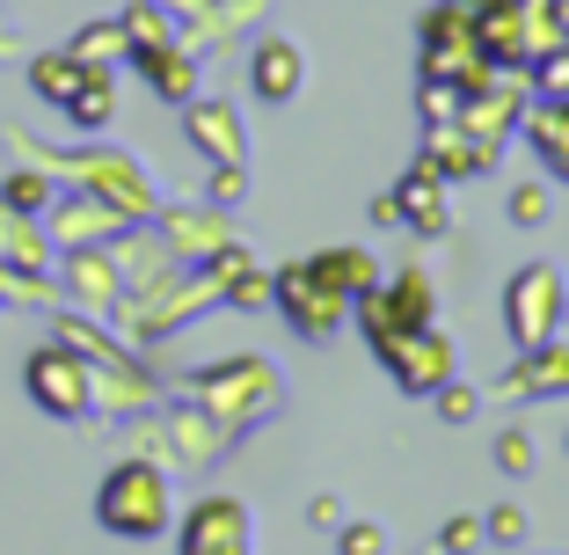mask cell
Masks as SVG:
<instances>
[{"instance_id": "1", "label": "cell", "mask_w": 569, "mask_h": 555, "mask_svg": "<svg viewBox=\"0 0 569 555\" xmlns=\"http://www.w3.org/2000/svg\"><path fill=\"white\" fill-rule=\"evenodd\" d=\"M168 512H176V497H168L161 460H118L96 489V519H102V534H118V541L168 534Z\"/></svg>"}, {"instance_id": "2", "label": "cell", "mask_w": 569, "mask_h": 555, "mask_svg": "<svg viewBox=\"0 0 569 555\" xmlns=\"http://www.w3.org/2000/svg\"><path fill=\"white\" fill-rule=\"evenodd\" d=\"M190 395L204 403V417H219V432H249L256 417H270V409L284 403L278 373H270L263 358H249V351H241L234 366H212V373H198V380H190Z\"/></svg>"}, {"instance_id": "3", "label": "cell", "mask_w": 569, "mask_h": 555, "mask_svg": "<svg viewBox=\"0 0 569 555\" xmlns=\"http://www.w3.org/2000/svg\"><path fill=\"white\" fill-rule=\"evenodd\" d=\"M562 315H569L562 270H555V264L511 270V286H503V329H511V344H519V351H540V344H555Z\"/></svg>"}, {"instance_id": "4", "label": "cell", "mask_w": 569, "mask_h": 555, "mask_svg": "<svg viewBox=\"0 0 569 555\" xmlns=\"http://www.w3.org/2000/svg\"><path fill=\"white\" fill-rule=\"evenodd\" d=\"M22 387H30V403L44 409V417L73 424L96 409V366H88L73 344H44V351L22 366Z\"/></svg>"}, {"instance_id": "5", "label": "cell", "mask_w": 569, "mask_h": 555, "mask_svg": "<svg viewBox=\"0 0 569 555\" xmlns=\"http://www.w3.org/2000/svg\"><path fill=\"white\" fill-rule=\"evenodd\" d=\"M351 315H358V329H366V344L380 351L387 337H402V329H423V321H438V293H431V278H423V270H402L395 286L358 293Z\"/></svg>"}, {"instance_id": "6", "label": "cell", "mask_w": 569, "mask_h": 555, "mask_svg": "<svg viewBox=\"0 0 569 555\" xmlns=\"http://www.w3.org/2000/svg\"><path fill=\"white\" fill-rule=\"evenodd\" d=\"M270 307L292 321V337H300V344H329L336 329L351 321V300H343V293H329L307 264H292V270H278V278H270Z\"/></svg>"}, {"instance_id": "7", "label": "cell", "mask_w": 569, "mask_h": 555, "mask_svg": "<svg viewBox=\"0 0 569 555\" xmlns=\"http://www.w3.org/2000/svg\"><path fill=\"white\" fill-rule=\"evenodd\" d=\"M372 358H380L387 380L402 387V395H417V403H431L438 387L452 380V337L438 329V321H423V329H402V337H387Z\"/></svg>"}, {"instance_id": "8", "label": "cell", "mask_w": 569, "mask_h": 555, "mask_svg": "<svg viewBox=\"0 0 569 555\" xmlns=\"http://www.w3.org/2000/svg\"><path fill=\"white\" fill-rule=\"evenodd\" d=\"M183 555H249V505L241 497H198L183 519Z\"/></svg>"}, {"instance_id": "9", "label": "cell", "mask_w": 569, "mask_h": 555, "mask_svg": "<svg viewBox=\"0 0 569 555\" xmlns=\"http://www.w3.org/2000/svg\"><path fill=\"white\" fill-rule=\"evenodd\" d=\"M300 81H307V59H300L292 37H263V44L249 51V88L263 102H292V96H300Z\"/></svg>"}, {"instance_id": "10", "label": "cell", "mask_w": 569, "mask_h": 555, "mask_svg": "<svg viewBox=\"0 0 569 555\" xmlns=\"http://www.w3.org/2000/svg\"><path fill=\"white\" fill-rule=\"evenodd\" d=\"M489 161H497V147H489V139L460 132V125H431V139H423V161H417V169L446 184V176H475V169H489Z\"/></svg>"}, {"instance_id": "11", "label": "cell", "mask_w": 569, "mask_h": 555, "mask_svg": "<svg viewBox=\"0 0 569 555\" xmlns=\"http://www.w3.org/2000/svg\"><path fill=\"white\" fill-rule=\"evenodd\" d=\"M503 395L511 403H533V395H569V344H540L519 366L503 373Z\"/></svg>"}, {"instance_id": "12", "label": "cell", "mask_w": 569, "mask_h": 555, "mask_svg": "<svg viewBox=\"0 0 569 555\" xmlns=\"http://www.w3.org/2000/svg\"><path fill=\"white\" fill-rule=\"evenodd\" d=\"M51 227H59L67 249H102L110 235H124V212H118V205H102V198H67Z\"/></svg>"}, {"instance_id": "13", "label": "cell", "mask_w": 569, "mask_h": 555, "mask_svg": "<svg viewBox=\"0 0 569 555\" xmlns=\"http://www.w3.org/2000/svg\"><path fill=\"white\" fill-rule=\"evenodd\" d=\"M190 147L212 153V169H219V161H241L249 139H241V118L227 102H190Z\"/></svg>"}, {"instance_id": "14", "label": "cell", "mask_w": 569, "mask_h": 555, "mask_svg": "<svg viewBox=\"0 0 569 555\" xmlns=\"http://www.w3.org/2000/svg\"><path fill=\"white\" fill-rule=\"evenodd\" d=\"M395 205H402V219L417 227V235H446V219H452L446 184H438V176H423V169H409L402 184H395Z\"/></svg>"}, {"instance_id": "15", "label": "cell", "mask_w": 569, "mask_h": 555, "mask_svg": "<svg viewBox=\"0 0 569 555\" xmlns=\"http://www.w3.org/2000/svg\"><path fill=\"white\" fill-rule=\"evenodd\" d=\"M307 270H315L329 293H343V300H358V293L380 286V264H372L366 249H321V256H307Z\"/></svg>"}, {"instance_id": "16", "label": "cell", "mask_w": 569, "mask_h": 555, "mask_svg": "<svg viewBox=\"0 0 569 555\" xmlns=\"http://www.w3.org/2000/svg\"><path fill=\"white\" fill-rule=\"evenodd\" d=\"M139 73L153 81V96H168V102H198V59H190L183 44L139 51Z\"/></svg>"}, {"instance_id": "17", "label": "cell", "mask_w": 569, "mask_h": 555, "mask_svg": "<svg viewBox=\"0 0 569 555\" xmlns=\"http://www.w3.org/2000/svg\"><path fill=\"white\" fill-rule=\"evenodd\" d=\"M526 132H533V147H540V161H548L555 176L569 184V102H540V110H526Z\"/></svg>"}, {"instance_id": "18", "label": "cell", "mask_w": 569, "mask_h": 555, "mask_svg": "<svg viewBox=\"0 0 569 555\" xmlns=\"http://www.w3.org/2000/svg\"><path fill=\"white\" fill-rule=\"evenodd\" d=\"M88 73H96V67H81L73 51H44V59L30 67V88H37L44 102H59V110H67V102H73V88H81Z\"/></svg>"}, {"instance_id": "19", "label": "cell", "mask_w": 569, "mask_h": 555, "mask_svg": "<svg viewBox=\"0 0 569 555\" xmlns=\"http://www.w3.org/2000/svg\"><path fill=\"white\" fill-rule=\"evenodd\" d=\"M168 241L183 256H212L219 241H234V235L219 227V212H168Z\"/></svg>"}, {"instance_id": "20", "label": "cell", "mask_w": 569, "mask_h": 555, "mask_svg": "<svg viewBox=\"0 0 569 555\" xmlns=\"http://www.w3.org/2000/svg\"><path fill=\"white\" fill-rule=\"evenodd\" d=\"M110 102H118V96H110V73H88V81L81 88H73V102H67V118L73 125H81V132H102V125H110Z\"/></svg>"}, {"instance_id": "21", "label": "cell", "mask_w": 569, "mask_h": 555, "mask_svg": "<svg viewBox=\"0 0 569 555\" xmlns=\"http://www.w3.org/2000/svg\"><path fill=\"white\" fill-rule=\"evenodd\" d=\"M73 59H81V67H102V73H110L118 59H132V51H124V30H118V22H96V30L73 37Z\"/></svg>"}, {"instance_id": "22", "label": "cell", "mask_w": 569, "mask_h": 555, "mask_svg": "<svg viewBox=\"0 0 569 555\" xmlns=\"http://www.w3.org/2000/svg\"><path fill=\"white\" fill-rule=\"evenodd\" d=\"M73 293H81L88 307H110L118 300V270H110V256H73Z\"/></svg>"}, {"instance_id": "23", "label": "cell", "mask_w": 569, "mask_h": 555, "mask_svg": "<svg viewBox=\"0 0 569 555\" xmlns=\"http://www.w3.org/2000/svg\"><path fill=\"white\" fill-rule=\"evenodd\" d=\"M336 555H395V534L380 519H343L336 526Z\"/></svg>"}, {"instance_id": "24", "label": "cell", "mask_w": 569, "mask_h": 555, "mask_svg": "<svg viewBox=\"0 0 569 555\" xmlns=\"http://www.w3.org/2000/svg\"><path fill=\"white\" fill-rule=\"evenodd\" d=\"M489 534H482V512H452L446 526H438V555H482Z\"/></svg>"}, {"instance_id": "25", "label": "cell", "mask_w": 569, "mask_h": 555, "mask_svg": "<svg viewBox=\"0 0 569 555\" xmlns=\"http://www.w3.org/2000/svg\"><path fill=\"white\" fill-rule=\"evenodd\" d=\"M533 460H540V446H533V432H526V424L497 432V468L503 475H533Z\"/></svg>"}, {"instance_id": "26", "label": "cell", "mask_w": 569, "mask_h": 555, "mask_svg": "<svg viewBox=\"0 0 569 555\" xmlns=\"http://www.w3.org/2000/svg\"><path fill=\"white\" fill-rule=\"evenodd\" d=\"M533 81H540V102H569V44H555L548 59H540Z\"/></svg>"}, {"instance_id": "27", "label": "cell", "mask_w": 569, "mask_h": 555, "mask_svg": "<svg viewBox=\"0 0 569 555\" xmlns=\"http://www.w3.org/2000/svg\"><path fill=\"white\" fill-rule=\"evenodd\" d=\"M0 205H8V212H44L51 205V190H44V176H8V190H0Z\"/></svg>"}, {"instance_id": "28", "label": "cell", "mask_w": 569, "mask_h": 555, "mask_svg": "<svg viewBox=\"0 0 569 555\" xmlns=\"http://www.w3.org/2000/svg\"><path fill=\"white\" fill-rule=\"evenodd\" d=\"M431 403H438V417H446V424H468L475 409H482V395H475L468 380H446V387L431 395Z\"/></svg>"}, {"instance_id": "29", "label": "cell", "mask_w": 569, "mask_h": 555, "mask_svg": "<svg viewBox=\"0 0 569 555\" xmlns=\"http://www.w3.org/2000/svg\"><path fill=\"white\" fill-rule=\"evenodd\" d=\"M482 534L497 541V548H519V541H526V512H519V505H497V512H482Z\"/></svg>"}, {"instance_id": "30", "label": "cell", "mask_w": 569, "mask_h": 555, "mask_svg": "<svg viewBox=\"0 0 569 555\" xmlns=\"http://www.w3.org/2000/svg\"><path fill=\"white\" fill-rule=\"evenodd\" d=\"M511 219H519V227H540V219H548V184H519L511 190Z\"/></svg>"}, {"instance_id": "31", "label": "cell", "mask_w": 569, "mask_h": 555, "mask_svg": "<svg viewBox=\"0 0 569 555\" xmlns=\"http://www.w3.org/2000/svg\"><path fill=\"white\" fill-rule=\"evenodd\" d=\"M343 519H351V512H343V497H336V489H315V497H307V526H321V534H336Z\"/></svg>"}, {"instance_id": "32", "label": "cell", "mask_w": 569, "mask_h": 555, "mask_svg": "<svg viewBox=\"0 0 569 555\" xmlns=\"http://www.w3.org/2000/svg\"><path fill=\"white\" fill-rule=\"evenodd\" d=\"M241 190H249V176H241V161H219V169H212V205L227 212V205H241Z\"/></svg>"}, {"instance_id": "33", "label": "cell", "mask_w": 569, "mask_h": 555, "mask_svg": "<svg viewBox=\"0 0 569 555\" xmlns=\"http://www.w3.org/2000/svg\"><path fill=\"white\" fill-rule=\"evenodd\" d=\"M395 219H402V205H395V190H387V198H372V227H395Z\"/></svg>"}, {"instance_id": "34", "label": "cell", "mask_w": 569, "mask_h": 555, "mask_svg": "<svg viewBox=\"0 0 569 555\" xmlns=\"http://www.w3.org/2000/svg\"><path fill=\"white\" fill-rule=\"evenodd\" d=\"M562 454H569V438H562Z\"/></svg>"}]
</instances>
